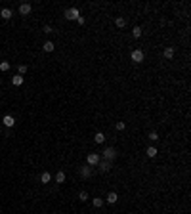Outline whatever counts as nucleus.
<instances>
[{"instance_id":"nucleus-1","label":"nucleus","mask_w":191,"mask_h":214,"mask_svg":"<svg viewBox=\"0 0 191 214\" xmlns=\"http://www.w3.org/2000/svg\"><path fill=\"white\" fill-rule=\"evenodd\" d=\"M117 157H118V151L115 149V147H105L103 149V159L105 161H111V163H113Z\"/></svg>"},{"instance_id":"nucleus-2","label":"nucleus","mask_w":191,"mask_h":214,"mask_svg":"<svg viewBox=\"0 0 191 214\" xmlns=\"http://www.w3.org/2000/svg\"><path fill=\"white\" fill-rule=\"evenodd\" d=\"M98 166H100L98 170H100L101 174H105V172H109V170L113 168V163H111V161H105V159H101L100 163H98Z\"/></svg>"},{"instance_id":"nucleus-3","label":"nucleus","mask_w":191,"mask_h":214,"mask_svg":"<svg viewBox=\"0 0 191 214\" xmlns=\"http://www.w3.org/2000/svg\"><path fill=\"white\" fill-rule=\"evenodd\" d=\"M100 161H101V155H100V153H88V157H86L88 166H96Z\"/></svg>"},{"instance_id":"nucleus-4","label":"nucleus","mask_w":191,"mask_h":214,"mask_svg":"<svg viewBox=\"0 0 191 214\" xmlns=\"http://www.w3.org/2000/svg\"><path fill=\"white\" fill-rule=\"evenodd\" d=\"M78 15H80L78 14V8H67L65 10V19H69V21H73V19L77 21Z\"/></svg>"},{"instance_id":"nucleus-5","label":"nucleus","mask_w":191,"mask_h":214,"mask_svg":"<svg viewBox=\"0 0 191 214\" xmlns=\"http://www.w3.org/2000/svg\"><path fill=\"white\" fill-rule=\"evenodd\" d=\"M130 57H132V61H134V63H141V61L145 59V54H143L141 50H134L132 54H130Z\"/></svg>"},{"instance_id":"nucleus-6","label":"nucleus","mask_w":191,"mask_h":214,"mask_svg":"<svg viewBox=\"0 0 191 214\" xmlns=\"http://www.w3.org/2000/svg\"><path fill=\"white\" fill-rule=\"evenodd\" d=\"M31 10H33V6L29 4V2L19 4V14H21V15H29V14H31Z\"/></svg>"},{"instance_id":"nucleus-7","label":"nucleus","mask_w":191,"mask_h":214,"mask_svg":"<svg viewBox=\"0 0 191 214\" xmlns=\"http://www.w3.org/2000/svg\"><path fill=\"white\" fill-rule=\"evenodd\" d=\"M80 176H82V178H90V176H92V168L88 166V164L80 168Z\"/></svg>"},{"instance_id":"nucleus-8","label":"nucleus","mask_w":191,"mask_h":214,"mask_svg":"<svg viewBox=\"0 0 191 214\" xmlns=\"http://www.w3.org/2000/svg\"><path fill=\"white\" fill-rule=\"evenodd\" d=\"M105 201H107L109 205H115V203H117V201H118V195H117V193H115V191H111L109 195H107V199H105Z\"/></svg>"},{"instance_id":"nucleus-9","label":"nucleus","mask_w":191,"mask_h":214,"mask_svg":"<svg viewBox=\"0 0 191 214\" xmlns=\"http://www.w3.org/2000/svg\"><path fill=\"white\" fill-rule=\"evenodd\" d=\"M4 124H6L8 128H12V126L15 124V118L12 117V115H6V117H4Z\"/></svg>"},{"instance_id":"nucleus-10","label":"nucleus","mask_w":191,"mask_h":214,"mask_svg":"<svg viewBox=\"0 0 191 214\" xmlns=\"http://www.w3.org/2000/svg\"><path fill=\"white\" fill-rule=\"evenodd\" d=\"M42 48H44V52H54V48H55V44L52 40H46L44 44H42Z\"/></svg>"},{"instance_id":"nucleus-11","label":"nucleus","mask_w":191,"mask_h":214,"mask_svg":"<svg viewBox=\"0 0 191 214\" xmlns=\"http://www.w3.org/2000/svg\"><path fill=\"white\" fill-rule=\"evenodd\" d=\"M163 55H164L166 59H172V57H174V48H172V46H168V48H164Z\"/></svg>"},{"instance_id":"nucleus-12","label":"nucleus","mask_w":191,"mask_h":214,"mask_svg":"<svg viewBox=\"0 0 191 214\" xmlns=\"http://www.w3.org/2000/svg\"><path fill=\"white\" fill-rule=\"evenodd\" d=\"M0 17H2V19H12V10H10V8H4L2 12H0Z\"/></svg>"},{"instance_id":"nucleus-13","label":"nucleus","mask_w":191,"mask_h":214,"mask_svg":"<svg viewBox=\"0 0 191 214\" xmlns=\"http://www.w3.org/2000/svg\"><path fill=\"white\" fill-rule=\"evenodd\" d=\"M12 84H14V86H21V84H23V77H21V75L12 77Z\"/></svg>"},{"instance_id":"nucleus-14","label":"nucleus","mask_w":191,"mask_h":214,"mask_svg":"<svg viewBox=\"0 0 191 214\" xmlns=\"http://www.w3.org/2000/svg\"><path fill=\"white\" fill-rule=\"evenodd\" d=\"M50 180H52V174H50V172H42V174H40V182H42V184H48Z\"/></svg>"},{"instance_id":"nucleus-15","label":"nucleus","mask_w":191,"mask_h":214,"mask_svg":"<svg viewBox=\"0 0 191 214\" xmlns=\"http://www.w3.org/2000/svg\"><path fill=\"white\" fill-rule=\"evenodd\" d=\"M94 141H96V143H103V141H105V134L103 132H98L94 136Z\"/></svg>"},{"instance_id":"nucleus-16","label":"nucleus","mask_w":191,"mask_h":214,"mask_svg":"<svg viewBox=\"0 0 191 214\" xmlns=\"http://www.w3.org/2000/svg\"><path fill=\"white\" fill-rule=\"evenodd\" d=\"M92 205H94L96 208H100V206H103V199H101V197H94V199H92Z\"/></svg>"},{"instance_id":"nucleus-17","label":"nucleus","mask_w":191,"mask_h":214,"mask_svg":"<svg viewBox=\"0 0 191 214\" xmlns=\"http://www.w3.org/2000/svg\"><path fill=\"white\" fill-rule=\"evenodd\" d=\"M115 25H117L118 29H122L124 25H126V19H124V17H117V19H115Z\"/></svg>"},{"instance_id":"nucleus-18","label":"nucleus","mask_w":191,"mask_h":214,"mask_svg":"<svg viewBox=\"0 0 191 214\" xmlns=\"http://www.w3.org/2000/svg\"><path fill=\"white\" fill-rule=\"evenodd\" d=\"M55 182H57V184H63L65 182V172H57V174H55Z\"/></svg>"},{"instance_id":"nucleus-19","label":"nucleus","mask_w":191,"mask_h":214,"mask_svg":"<svg viewBox=\"0 0 191 214\" xmlns=\"http://www.w3.org/2000/svg\"><path fill=\"white\" fill-rule=\"evenodd\" d=\"M78 199H80L82 203H86V201H88V191H80V193H78Z\"/></svg>"},{"instance_id":"nucleus-20","label":"nucleus","mask_w":191,"mask_h":214,"mask_svg":"<svg viewBox=\"0 0 191 214\" xmlns=\"http://www.w3.org/2000/svg\"><path fill=\"white\" fill-rule=\"evenodd\" d=\"M132 35H134V38H140L141 37V27H134Z\"/></svg>"},{"instance_id":"nucleus-21","label":"nucleus","mask_w":191,"mask_h":214,"mask_svg":"<svg viewBox=\"0 0 191 214\" xmlns=\"http://www.w3.org/2000/svg\"><path fill=\"white\" fill-rule=\"evenodd\" d=\"M10 69V61H0V71H8Z\"/></svg>"},{"instance_id":"nucleus-22","label":"nucleus","mask_w":191,"mask_h":214,"mask_svg":"<svg viewBox=\"0 0 191 214\" xmlns=\"http://www.w3.org/2000/svg\"><path fill=\"white\" fill-rule=\"evenodd\" d=\"M157 155V147H147V157H155Z\"/></svg>"},{"instance_id":"nucleus-23","label":"nucleus","mask_w":191,"mask_h":214,"mask_svg":"<svg viewBox=\"0 0 191 214\" xmlns=\"http://www.w3.org/2000/svg\"><path fill=\"white\" fill-rule=\"evenodd\" d=\"M17 71H19V75H21V77H23V75H25V73H27V65H19V67H17Z\"/></svg>"},{"instance_id":"nucleus-24","label":"nucleus","mask_w":191,"mask_h":214,"mask_svg":"<svg viewBox=\"0 0 191 214\" xmlns=\"http://www.w3.org/2000/svg\"><path fill=\"white\" fill-rule=\"evenodd\" d=\"M149 140L151 141H157V140H159V134L155 132V130H153V132H149Z\"/></svg>"},{"instance_id":"nucleus-25","label":"nucleus","mask_w":191,"mask_h":214,"mask_svg":"<svg viewBox=\"0 0 191 214\" xmlns=\"http://www.w3.org/2000/svg\"><path fill=\"white\" fill-rule=\"evenodd\" d=\"M115 128L120 132V130H124V128H126V123H117V124H115Z\"/></svg>"},{"instance_id":"nucleus-26","label":"nucleus","mask_w":191,"mask_h":214,"mask_svg":"<svg viewBox=\"0 0 191 214\" xmlns=\"http://www.w3.org/2000/svg\"><path fill=\"white\" fill-rule=\"evenodd\" d=\"M42 31H44V33H46V35H50V33H52V31H54V29H52V27H50V25H44V29H42Z\"/></svg>"},{"instance_id":"nucleus-27","label":"nucleus","mask_w":191,"mask_h":214,"mask_svg":"<svg viewBox=\"0 0 191 214\" xmlns=\"http://www.w3.org/2000/svg\"><path fill=\"white\" fill-rule=\"evenodd\" d=\"M77 23H78V25H84V23H86V19L82 17V15H78V17H77Z\"/></svg>"},{"instance_id":"nucleus-28","label":"nucleus","mask_w":191,"mask_h":214,"mask_svg":"<svg viewBox=\"0 0 191 214\" xmlns=\"http://www.w3.org/2000/svg\"><path fill=\"white\" fill-rule=\"evenodd\" d=\"M0 134H2V130H0Z\"/></svg>"}]
</instances>
